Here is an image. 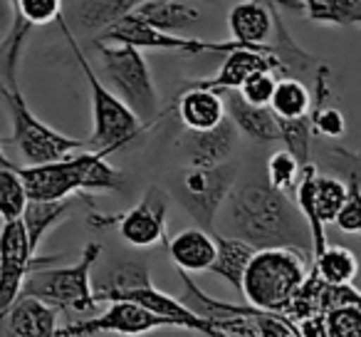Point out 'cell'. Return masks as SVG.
<instances>
[{
	"label": "cell",
	"instance_id": "20",
	"mask_svg": "<svg viewBox=\"0 0 361 337\" xmlns=\"http://www.w3.org/2000/svg\"><path fill=\"white\" fill-rule=\"evenodd\" d=\"M82 199L85 196L80 199L67 196V199H57V201H32V199H27L25 208L20 213V221L27 233V243H30L32 253L40 248V243L45 241L52 228L60 226L67 218H72V213L77 211Z\"/></svg>",
	"mask_w": 361,
	"mask_h": 337
},
{
	"label": "cell",
	"instance_id": "7",
	"mask_svg": "<svg viewBox=\"0 0 361 337\" xmlns=\"http://www.w3.org/2000/svg\"><path fill=\"white\" fill-rule=\"evenodd\" d=\"M0 100L6 105L8 114H11L13 134L3 139V144H13L25 164H45V161H55L62 156L72 154V151L85 149V141L65 136L62 131L52 129L42 119H37L35 112L27 107L25 97H23L20 87H8L0 80Z\"/></svg>",
	"mask_w": 361,
	"mask_h": 337
},
{
	"label": "cell",
	"instance_id": "6",
	"mask_svg": "<svg viewBox=\"0 0 361 337\" xmlns=\"http://www.w3.org/2000/svg\"><path fill=\"white\" fill-rule=\"evenodd\" d=\"M92 45L99 52L102 70L111 85L109 90L149 126L159 117L161 102L144 52L131 45H111V42H92Z\"/></svg>",
	"mask_w": 361,
	"mask_h": 337
},
{
	"label": "cell",
	"instance_id": "39",
	"mask_svg": "<svg viewBox=\"0 0 361 337\" xmlns=\"http://www.w3.org/2000/svg\"><path fill=\"white\" fill-rule=\"evenodd\" d=\"M300 327V335L302 337H329L324 330V322H322V315H312V317H305V320L297 322Z\"/></svg>",
	"mask_w": 361,
	"mask_h": 337
},
{
	"label": "cell",
	"instance_id": "1",
	"mask_svg": "<svg viewBox=\"0 0 361 337\" xmlns=\"http://www.w3.org/2000/svg\"><path fill=\"white\" fill-rule=\"evenodd\" d=\"M226 201H231L235 238L255 248H292L312 261L310 228L290 194L277 191L267 182H247L233 187Z\"/></svg>",
	"mask_w": 361,
	"mask_h": 337
},
{
	"label": "cell",
	"instance_id": "14",
	"mask_svg": "<svg viewBox=\"0 0 361 337\" xmlns=\"http://www.w3.org/2000/svg\"><path fill=\"white\" fill-rule=\"evenodd\" d=\"M134 6L136 0H62V13L55 23H62L72 35L85 32L94 40L99 32L134 11Z\"/></svg>",
	"mask_w": 361,
	"mask_h": 337
},
{
	"label": "cell",
	"instance_id": "27",
	"mask_svg": "<svg viewBox=\"0 0 361 337\" xmlns=\"http://www.w3.org/2000/svg\"><path fill=\"white\" fill-rule=\"evenodd\" d=\"M30 30H32L30 23H25L20 16L13 13V23L6 32V40L0 45V70H3L0 80L6 82L8 87H18V65H20V57L23 50H25Z\"/></svg>",
	"mask_w": 361,
	"mask_h": 337
},
{
	"label": "cell",
	"instance_id": "30",
	"mask_svg": "<svg viewBox=\"0 0 361 337\" xmlns=\"http://www.w3.org/2000/svg\"><path fill=\"white\" fill-rule=\"evenodd\" d=\"M346 182V199L341 203L339 213H336L334 223L339 231L349 233V236H356L361 231V191H359V159H351L349 164V177Z\"/></svg>",
	"mask_w": 361,
	"mask_h": 337
},
{
	"label": "cell",
	"instance_id": "4",
	"mask_svg": "<svg viewBox=\"0 0 361 337\" xmlns=\"http://www.w3.org/2000/svg\"><path fill=\"white\" fill-rule=\"evenodd\" d=\"M65 35L67 45H70L72 55L77 57V65H80L82 75H85L87 85L92 92V136L85 141L90 149L102 151V154H114V151L124 149L126 144L136 139L141 131L146 129V124L99 80V75L94 72L92 62L85 57L82 45L77 40V35H72L62 23H57Z\"/></svg>",
	"mask_w": 361,
	"mask_h": 337
},
{
	"label": "cell",
	"instance_id": "40",
	"mask_svg": "<svg viewBox=\"0 0 361 337\" xmlns=\"http://www.w3.org/2000/svg\"><path fill=\"white\" fill-rule=\"evenodd\" d=\"M13 23V0H0V35L8 32Z\"/></svg>",
	"mask_w": 361,
	"mask_h": 337
},
{
	"label": "cell",
	"instance_id": "22",
	"mask_svg": "<svg viewBox=\"0 0 361 337\" xmlns=\"http://www.w3.org/2000/svg\"><path fill=\"white\" fill-rule=\"evenodd\" d=\"M134 13L149 25L171 35H178L201 23V11L186 0H144V3H136Z\"/></svg>",
	"mask_w": 361,
	"mask_h": 337
},
{
	"label": "cell",
	"instance_id": "15",
	"mask_svg": "<svg viewBox=\"0 0 361 337\" xmlns=\"http://www.w3.org/2000/svg\"><path fill=\"white\" fill-rule=\"evenodd\" d=\"M238 144V129L228 114L218 122L211 129H201V131H188L180 139V149L183 156L191 166H213V164H223V161L231 159L233 149Z\"/></svg>",
	"mask_w": 361,
	"mask_h": 337
},
{
	"label": "cell",
	"instance_id": "24",
	"mask_svg": "<svg viewBox=\"0 0 361 337\" xmlns=\"http://www.w3.org/2000/svg\"><path fill=\"white\" fill-rule=\"evenodd\" d=\"M213 238H216V258H213L211 268H208L206 273L221 278V280H226L233 290L240 292L243 273H245L247 261H250L252 253H255L257 248L250 246V243H245L243 238L221 236L218 231L213 233Z\"/></svg>",
	"mask_w": 361,
	"mask_h": 337
},
{
	"label": "cell",
	"instance_id": "26",
	"mask_svg": "<svg viewBox=\"0 0 361 337\" xmlns=\"http://www.w3.org/2000/svg\"><path fill=\"white\" fill-rule=\"evenodd\" d=\"M302 13L319 25L354 28L361 23V0H302Z\"/></svg>",
	"mask_w": 361,
	"mask_h": 337
},
{
	"label": "cell",
	"instance_id": "5",
	"mask_svg": "<svg viewBox=\"0 0 361 337\" xmlns=\"http://www.w3.org/2000/svg\"><path fill=\"white\" fill-rule=\"evenodd\" d=\"M307 276V258L292 248H257L247 261L240 292L257 310L282 312Z\"/></svg>",
	"mask_w": 361,
	"mask_h": 337
},
{
	"label": "cell",
	"instance_id": "23",
	"mask_svg": "<svg viewBox=\"0 0 361 337\" xmlns=\"http://www.w3.org/2000/svg\"><path fill=\"white\" fill-rule=\"evenodd\" d=\"M144 285H151L149 263L124 261V263L111 266L106 273H102L97 280H92V292H94L97 302L102 305V302L119 300L124 292H131Z\"/></svg>",
	"mask_w": 361,
	"mask_h": 337
},
{
	"label": "cell",
	"instance_id": "29",
	"mask_svg": "<svg viewBox=\"0 0 361 337\" xmlns=\"http://www.w3.org/2000/svg\"><path fill=\"white\" fill-rule=\"evenodd\" d=\"M346 199V182L339 177L319 174L314 177V208L322 223H334L341 203Z\"/></svg>",
	"mask_w": 361,
	"mask_h": 337
},
{
	"label": "cell",
	"instance_id": "33",
	"mask_svg": "<svg viewBox=\"0 0 361 337\" xmlns=\"http://www.w3.org/2000/svg\"><path fill=\"white\" fill-rule=\"evenodd\" d=\"M302 166L297 164V159L287 149H280L267 159V184L277 191L290 194L297 184Z\"/></svg>",
	"mask_w": 361,
	"mask_h": 337
},
{
	"label": "cell",
	"instance_id": "11",
	"mask_svg": "<svg viewBox=\"0 0 361 337\" xmlns=\"http://www.w3.org/2000/svg\"><path fill=\"white\" fill-rule=\"evenodd\" d=\"M62 256L35 258L20 218L3 221V226H0V317L6 315L13 300L20 295L23 280L27 273L42 266H52Z\"/></svg>",
	"mask_w": 361,
	"mask_h": 337
},
{
	"label": "cell",
	"instance_id": "37",
	"mask_svg": "<svg viewBox=\"0 0 361 337\" xmlns=\"http://www.w3.org/2000/svg\"><path fill=\"white\" fill-rule=\"evenodd\" d=\"M250 325L255 330V337H302L297 322L282 312L257 310L250 317Z\"/></svg>",
	"mask_w": 361,
	"mask_h": 337
},
{
	"label": "cell",
	"instance_id": "41",
	"mask_svg": "<svg viewBox=\"0 0 361 337\" xmlns=\"http://www.w3.org/2000/svg\"><path fill=\"white\" fill-rule=\"evenodd\" d=\"M3 166H16V164H13L6 156V151H3V136H0V169H3Z\"/></svg>",
	"mask_w": 361,
	"mask_h": 337
},
{
	"label": "cell",
	"instance_id": "31",
	"mask_svg": "<svg viewBox=\"0 0 361 337\" xmlns=\"http://www.w3.org/2000/svg\"><path fill=\"white\" fill-rule=\"evenodd\" d=\"M277 131L280 139L285 144V149L297 159V164L305 166L310 164V151H312V126H310V114L297 117V119H277Z\"/></svg>",
	"mask_w": 361,
	"mask_h": 337
},
{
	"label": "cell",
	"instance_id": "13",
	"mask_svg": "<svg viewBox=\"0 0 361 337\" xmlns=\"http://www.w3.org/2000/svg\"><path fill=\"white\" fill-rule=\"evenodd\" d=\"M216 55H226L221 70L216 72L208 80H193L191 85H201L208 90L216 92H226V90H238L243 85L245 77H250L257 70H272L277 77L280 75V65L272 57L270 52V42L262 47H240V45H231V40L226 42H216Z\"/></svg>",
	"mask_w": 361,
	"mask_h": 337
},
{
	"label": "cell",
	"instance_id": "19",
	"mask_svg": "<svg viewBox=\"0 0 361 337\" xmlns=\"http://www.w3.org/2000/svg\"><path fill=\"white\" fill-rule=\"evenodd\" d=\"M176 112H178L180 124L186 126L188 131L211 129L226 117L221 92L208 90V87L201 85H191V82L176 100Z\"/></svg>",
	"mask_w": 361,
	"mask_h": 337
},
{
	"label": "cell",
	"instance_id": "36",
	"mask_svg": "<svg viewBox=\"0 0 361 337\" xmlns=\"http://www.w3.org/2000/svg\"><path fill=\"white\" fill-rule=\"evenodd\" d=\"M13 13L30 23L32 28L50 25L60 18L62 0H13Z\"/></svg>",
	"mask_w": 361,
	"mask_h": 337
},
{
	"label": "cell",
	"instance_id": "28",
	"mask_svg": "<svg viewBox=\"0 0 361 337\" xmlns=\"http://www.w3.org/2000/svg\"><path fill=\"white\" fill-rule=\"evenodd\" d=\"M312 268L324 283H334V285H344L356 278V256L349 248L341 246H324L319 256L312 258Z\"/></svg>",
	"mask_w": 361,
	"mask_h": 337
},
{
	"label": "cell",
	"instance_id": "25",
	"mask_svg": "<svg viewBox=\"0 0 361 337\" xmlns=\"http://www.w3.org/2000/svg\"><path fill=\"white\" fill-rule=\"evenodd\" d=\"M272 114L277 119H297V117H307L312 110V92L305 82L295 80V77H277L275 90H272L270 105Z\"/></svg>",
	"mask_w": 361,
	"mask_h": 337
},
{
	"label": "cell",
	"instance_id": "10",
	"mask_svg": "<svg viewBox=\"0 0 361 337\" xmlns=\"http://www.w3.org/2000/svg\"><path fill=\"white\" fill-rule=\"evenodd\" d=\"M173 327L169 317L151 312L149 307L131 300H111L104 312L70 322L57 327L55 337H99V335H121V337H141L146 332Z\"/></svg>",
	"mask_w": 361,
	"mask_h": 337
},
{
	"label": "cell",
	"instance_id": "16",
	"mask_svg": "<svg viewBox=\"0 0 361 337\" xmlns=\"http://www.w3.org/2000/svg\"><path fill=\"white\" fill-rule=\"evenodd\" d=\"M3 337H55L57 310L30 295H18L0 317Z\"/></svg>",
	"mask_w": 361,
	"mask_h": 337
},
{
	"label": "cell",
	"instance_id": "2",
	"mask_svg": "<svg viewBox=\"0 0 361 337\" xmlns=\"http://www.w3.org/2000/svg\"><path fill=\"white\" fill-rule=\"evenodd\" d=\"M27 199L32 201H57L94 191H121L124 174L106 161V154L94 149H80V154H67L45 164L18 166Z\"/></svg>",
	"mask_w": 361,
	"mask_h": 337
},
{
	"label": "cell",
	"instance_id": "9",
	"mask_svg": "<svg viewBox=\"0 0 361 337\" xmlns=\"http://www.w3.org/2000/svg\"><path fill=\"white\" fill-rule=\"evenodd\" d=\"M169 191L161 187H149L136 206L116 216H102L94 208L87 213V223L92 228H119V236L124 243L134 248H151L166 238V213H169Z\"/></svg>",
	"mask_w": 361,
	"mask_h": 337
},
{
	"label": "cell",
	"instance_id": "38",
	"mask_svg": "<svg viewBox=\"0 0 361 337\" xmlns=\"http://www.w3.org/2000/svg\"><path fill=\"white\" fill-rule=\"evenodd\" d=\"M275 82H277V75L272 70H257V72H252L250 77L243 80V85L238 87V95L245 102H250V105L267 107L270 105L272 90H275Z\"/></svg>",
	"mask_w": 361,
	"mask_h": 337
},
{
	"label": "cell",
	"instance_id": "21",
	"mask_svg": "<svg viewBox=\"0 0 361 337\" xmlns=\"http://www.w3.org/2000/svg\"><path fill=\"white\" fill-rule=\"evenodd\" d=\"M216 233V231H213ZM203 228H186L169 241V256L183 273H206L216 258V238Z\"/></svg>",
	"mask_w": 361,
	"mask_h": 337
},
{
	"label": "cell",
	"instance_id": "42",
	"mask_svg": "<svg viewBox=\"0 0 361 337\" xmlns=\"http://www.w3.org/2000/svg\"><path fill=\"white\" fill-rule=\"evenodd\" d=\"M136 3H144V0H136Z\"/></svg>",
	"mask_w": 361,
	"mask_h": 337
},
{
	"label": "cell",
	"instance_id": "35",
	"mask_svg": "<svg viewBox=\"0 0 361 337\" xmlns=\"http://www.w3.org/2000/svg\"><path fill=\"white\" fill-rule=\"evenodd\" d=\"M310 126H312V134L326 136V139H339L346 131V119L336 107L324 105V102H312Z\"/></svg>",
	"mask_w": 361,
	"mask_h": 337
},
{
	"label": "cell",
	"instance_id": "8",
	"mask_svg": "<svg viewBox=\"0 0 361 337\" xmlns=\"http://www.w3.org/2000/svg\"><path fill=\"white\" fill-rule=\"evenodd\" d=\"M238 166L231 161L213 166H191L186 164L171 182L169 196L180 203V208L196 221L203 231H216V218L226 203L231 189L235 187Z\"/></svg>",
	"mask_w": 361,
	"mask_h": 337
},
{
	"label": "cell",
	"instance_id": "12",
	"mask_svg": "<svg viewBox=\"0 0 361 337\" xmlns=\"http://www.w3.org/2000/svg\"><path fill=\"white\" fill-rule=\"evenodd\" d=\"M92 42H111V45H131L136 50H164V52H183V55H206V52H216V42L196 40V37H183V35H171L159 28L149 25L141 20L134 11H129L124 18L106 28L104 32L94 37Z\"/></svg>",
	"mask_w": 361,
	"mask_h": 337
},
{
	"label": "cell",
	"instance_id": "18",
	"mask_svg": "<svg viewBox=\"0 0 361 337\" xmlns=\"http://www.w3.org/2000/svg\"><path fill=\"white\" fill-rule=\"evenodd\" d=\"M223 107H226L228 119L235 124L238 134H245L247 139L257 141V144H270V141L280 139L277 131V117L272 114L270 107H257L245 102L238 90L221 92Z\"/></svg>",
	"mask_w": 361,
	"mask_h": 337
},
{
	"label": "cell",
	"instance_id": "3",
	"mask_svg": "<svg viewBox=\"0 0 361 337\" xmlns=\"http://www.w3.org/2000/svg\"><path fill=\"white\" fill-rule=\"evenodd\" d=\"M102 256V243L92 241L85 246L80 261L72 266H42L25 276L20 295H30L42 300L45 305L55 307L57 312L90 317L97 315L99 302L92 292V268Z\"/></svg>",
	"mask_w": 361,
	"mask_h": 337
},
{
	"label": "cell",
	"instance_id": "34",
	"mask_svg": "<svg viewBox=\"0 0 361 337\" xmlns=\"http://www.w3.org/2000/svg\"><path fill=\"white\" fill-rule=\"evenodd\" d=\"M324 330L329 337H361V307L339 305L322 315Z\"/></svg>",
	"mask_w": 361,
	"mask_h": 337
},
{
	"label": "cell",
	"instance_id": "17",
	"mask_svg": "<svg viewBox=\"0 0 361 337\" xmlns=\"http://www.w3.org/2000/svg\"><path fill=\"white\" fill-rule=\"evenodd\" d=\"M272 11L262 0H240L228 13L231 45L262 47L272 37Z\"/></svg>",
	"mask_w": 361,
	"mask_h": 337
},
{
	"label": "cell",
	"instance_id": "32",
	"mask_svg": "<svg viewBox=\"0 0 361 337\" xmlns=\"http://www.w3.org/2000/svg\"><path fill=\"white\" fill-rule=\"evenodd\" d=\"M25 203L27 194L20 174H18V166H3L0 169V218L3 221L20 218Z\"/></svg>",
	"mask_w": 361,
	"mask_h": 337
}]
</instances>
